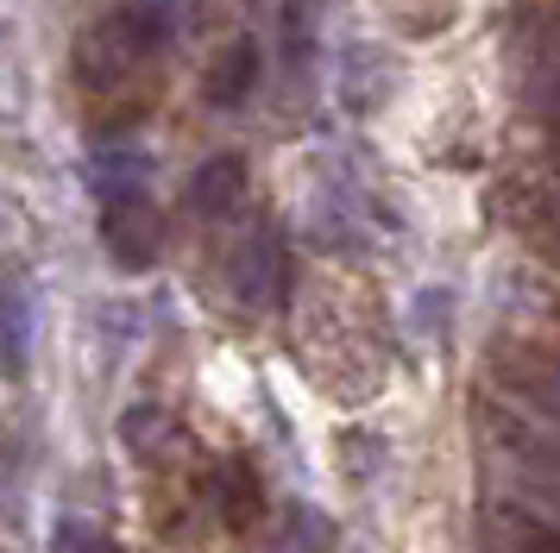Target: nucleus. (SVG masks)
<instances>
[{"label": "nucleus", "mask_w": 560, "mask_h": 553, "mask_svg": "<svg viewBox=\"0 0 560 553\" xmlns=\"http://www.w3.org/2000/svg\"><path fill=\"white\" fill-rule=\"evenodd\" d=\"M189 201H196L202 221L233 214V208L246 201V164H240V157H208L202 170L189 176Z\"/></svg>", "instance_id": "obj_6"}, {"label": "nucleus", "mask_w": 560, "mask_h": 553, "mask_svg": "<svg viewBox=\"0 0 560 553\" xmlns=\"http://www.w3.org/2000/svg\"><path fill=\"white\" fill-rule=\"evenodd\" d=\"M258 75H265V57H258V45L253 38H233L214 63H208V101L214 107H246V95L258 89Z\"/></svg>", "instance_id": "obj_4"}, {"label": "nucleus", "mask_w": 560, "mask_h": 553, "mask_svg": "<svg viewBox=\"0 0 560 553\" xmlns=\"http://www.w3.org/2000/svg\"><path fill=\"white\" fill-rule=\"evenodd\" d=\"M26 333H32V302H26V290L13 283V290H7V372L26 365Z\"/></svg>", "instance_id": "obj_8"}, {"label": "nucleus", "mask_w": 560, "mask_h": 553, "mask_svg": "<svg viewBox=\"0 0 560 553\" xmlns=\"http://www.w3.org/2000/svg\"><path fill=\"white\" fill-rule=\"evenodd\" d=\"M51 553H114V548H107V541H102V534H95L89 522H57Z\"/></svg>", "instance_id": "obj_10"}, {"label": "nucleus", "mask_w": 560, "mask_h": 553, "mask_svg": "<svg viewBox=\"0 0 560 553\" xmlns=\"http://www.w3.org/2000/svg\"><path fill=\"white\" fill-rule=\"evenodd\" d=\"M208 491H214V509H221V522L228 528H253L258 509H265V484L246 459H221L214 478H208Z\"/></svg>", "instance_id": "obj_5"}, {"label": "nucleus", "mask_w": 560, "mask_h": 553, "mask_svg": "<svg viewBox=\"0 0 560 553\" xmlns=\"http://www.w3.org/2000/svg\"><path fill=\"white\" fill-rule=\"evenodd\" d=\"M102 239L127 271H145L158 258V208H152V196H145V183L107 189L102 196Z\"/></svg>", "instance_id": "obj_1"}, {"label": "nucleus", "mask_w": 560, "mask_h": 553, "mask_svg": "<svg viewBox=\"0 0 560 553\" xmlns=\"http://www.w3.org/2000/svg\"><path fill=\"white\" fill-rule=\"evenodd\" d=\"M177 25H183V0H114L102 38L132 63V57H152V50L171 45Z\"/></svg>", "instance_id": "obj_2"}, {"label": "nucleus", "mask_w": 560, "mask_h": 553, "mask_svg": "<svg viewBox=\"0 0 560 553\" xmlns=\"http://www.w3.org/2000/svg\"><path fill=\"white\" fill-rule=\"evenodd\" d=\"M504 534L516 541V553H560V522H548V516H529L523 503L504 516Z\"/></svg>", "instance_id": "obj_7"}, {"label": "nucleus", "mask_w": 560, "mask_h": 553, "mask_svg": "<svg viewBox=\"0 0 560 553\" xmlns=\"http://www.w3.org/2000/svg\"><path fill=\"white\" fill-rule=\"evenodd\" d=\"M120 434H127V447H132V452H152L158 440H164V415H158L152 402H139L127 422H120Z\"/></svg>", "instance_id": "obj_9"}, {"label": "nucleus", "mask_w": 560, "mask_h": 553, "mask_svg": "<svg viewBox=\"0 0 560 553\" xmlns=\"http://www.w3.org/2000/svg\"><path fill=\"white\" fill-rule=\"evenodd\" d=\"M233 290H240L246 308H283V296H290V258H283V233L271 221H258L253 239L240 246Z\"/></svg>", "instance_id": "obj_3"}]
</instances>
